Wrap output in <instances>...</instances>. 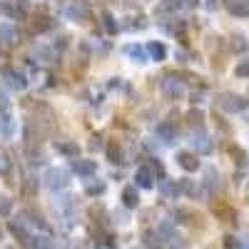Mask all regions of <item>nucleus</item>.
Segmentation results:
<instances>
[{"label":"nucleus","instance_id":"nucleus-6","mask_svg":"<svg viewBox=\"0 0 249 249\" xmlns=\"http://www.w3.org/2000/svg\"><path fill=\"white\" fill-rule=\"evenodd\" d=\"M212 210H214V214H217V217H219V219H222L227 227H232V224H234V217H237V214H234V210H232V207H227L224 202H214V207H212Z\"/></svg>","mask_w":249,"mask_h":249},{"label":"nucleus","instance_id":"nucleus-2","mask_svg":"<svg viewBox=\"0 0 249 249\" xmlns=\"http://www.w3.org/2000/svg\"><path fill=\"white\" fill-rule=\"evenodd\" d=\"M160 88H162V92L167 95L170 100H179V97H182V92H184V85H182V82H179L177 77H172V75L164 77Z\"/></svg>","mask_w":249,"mask_h":249},{"label":"nucleus","instance_id":"nucleus-33","mask_svg":"<svg viewBox=\"0 0 249 249\" xmlns=\"http://www.w3.org/2000/svg\"><path fill=\"white\" fill-rule=\"evenodd\" d=\"M0 214H3V217L10 214V199L8 197H0Z\"/></svg>","mask_w":249,"mask_h":249},{"label":"nucleus","instance_id":"nucleus-15","mask_svg":"<svg viewBox=\"0 0 249 249\" xmlns=\"http://www.w3.org/2000/svg\"><path fill=\"white\" fill-rule=\"evenodd\" d=\"M187 122H190V127H195V130H202V124H204V115H202L197 107H192L190 112H187Z\"/></svg>","mask_w":249,"mask_h":249},{"label":"nucleus","instance_id":"nucleus-32","mask_svg":"<svg viewBox=\"0 0 249 249\" xmlns=\"http://www.w3.org/2000/svg\"><path fill=\"white\" fill-rule=\"evenodd\" d=\"M90 217L95 219V222H102V217H105V210H102V207H92V210H90Z\"/></svg>","mask_w":249,"mask_h":249},{"label":"nucleus","instance_id":"nucleus-1","mask_svg":"<svg viewBox=\"0 0 249 249\" xmlns=\"http://www.w3.org/2000/svg\"><path fill=\"white\" fill-rule=\"evenodd\" d=\"M247 105H249V100L242 97V95H237V92H224V95H219V100H217V107L224 110V112H239V110H244Z\"/></svg>","mask_w":249,"mask_h":249},{"label":"nucleus","instance_id":"nucleus-5","mask_svg":"<svg viewBox=\"0 0 249 249\" xmlns=\"http://www.w3.org/2000/svg\"><path fill=\"white\" fill-rule=\"evenodd\" d=\"M177 164H179L184 172H197L199 170V160L192 152H179L177 155Z\"/></svg>","mask_w":249,"mask_h":249},{"label":"nucleus","instance_id":"nucleus-14","mask_svg":"<svg viewBox=\"0 0 249 249\" xmlns=\"http://www.w3.org/2000/svg\"><path fill=\"white\" fill-rule=\"evenodd\" d=\"M157 234H160V239L164 237V242H175V239H177V232H175V227H172L170 222H162V224L157 227Z\"/></svg>","mask_w":249,"mask_h":249},{"label":"nucleus","instance_id":"nucleus-38","mask_svg":"<svg viewBox=\"0 0 249 249\" xmlns=\"http://www.w3.org/2000/svg\"><path fill=\"white\" fill-rule=\"evenodd\" d=\"M8 249H15V247H8Z\"/></svg>","mask_w":249,"mask_h":249},{"label":"nucleus","instance_id":"nucleus-11","mask_svg":"<svg viewBox=\"0 0 249 249\" xmlns=\"http://www.w3.org/2000/svg\"><path fill=\"white\" fill-rule=\"evenodd\" d=\"M157 135H160V140H162L164 144H170V142L175 140V127H172V122H160V124H157Z\"/></svg>","mask_w":249,"mask_h":249},{"label":"nucleus","instance_id":"nucleus-30","mask_svg":"<svg viewBox=\"0 0 249 249\" xmlns=\"http://www.w3.org/2000/svg\"><path fill=\"white\" fill-rule=\"evenodd\" d=\"M0 35L5 37V43H15V33H13V28H8V25H0Z\"/></svg>","mask_w":249,"mask_h":249},{"label":"nucleus","instance_id":"nucleus-8","mask_svg":"<svg viewBox=\"0 0 249 249\" xmlns=\"http://www.w3.org/2000/svg\"><path fill=\"white\" fill-rule=\"evenodd\" d=\"M135 179H137V184L142 187V190H150V187L155 184V172L150 167H140L137 175H135Z\"/></svg>","mask_w":249,"mask_h":249},{"label":"nucleus","instance_id":"nucleus-12","mask_svg":"<svg viewBox=\"0 0 249 249\" xmlns=\"http://www.w3.org/2000/svg\"><path fill=\"white\" fill-rule=\"evenodd\" d=\"M55 150L57 152H62V155H65V157H77L80 155V147H77V144L75 142H55Z\"/></svg>","mask_w":249,"mask_h":249},{"label":"nucleus","instance_id":"nucleus-29","mask_svg":"<svg viewBox=\"0 0 249 249\" xmlns=\"http://www.w3.org/2000/svg\"><path fill=\"white\" fill-rule=\"evenodd\" d=\"M234 75H237V77H249V60H242V62H239L237 70H234Z\"/></svg>","mask_w":249,"mask_h":249},{"label":"nucleus","instance_id":"nucleus-13","mask_svg":"<svg viewBox=\"0 0 249 249\" xmlns=\"http://www.w3.org/2000/svg\"><path fill=\"white\" fill-rule=\"evenodd\" d=\"M122 202H124V207H130V210L140 204V195H137L135 187H124L122 190Z\"/></svg>","mask_w":249,"mask_h":249},{"label":"nucleus","instance_id":"nucleus-39","mask_svg":"<svg viewBox=\"0 0 249 249\" xmlns=\"http://www.w3.org/2000/svg\"><path fill=\"white\" fill-rule=\"evenodd\" d=\"M97 249H102V247H97Z\"/></svg>","mask_w":249,"mask_h":249},{"label":"nucleus","instance_id":"nucleus-23","mask_svg":"<svg viewBox=\"0 0 249 249\" xmlns=\"http://www.w3.org/2000/svg\"><path fill=\"white\" fill-rule=\"evenodd\" d=\"M70 15L77 20V18H85L88 15V3H80V0H75V5L70 8Z\"/></svg>","mask_w":249,"mask_h":249},{"label":"nucleus","instance_id":"nucleus-22","mask_svg":"<svg viewBox=\"0 0 249 249\" xmlns=\"http://www.w3.org/2000/svg\"><path fill=\"white\" fill-rule=\"evenodd\" d=\"M85 192L92 195V197L102 195V192H105V182H85Z\"/></svg>","mask_w":249,"mask_h":249},{"label":"nucleus","instance_id":"nucleus-24","mask_svg":"<svg viewBox=\"0 0 249 249\" xmlns=\"http://www.w3.org/2000/svg\"><path fill=\"white\" fill-rule=\"evenodd\" d=\"M124 53H127V55H132L137 62H144V57H147V55H144V50H142L140 45H127V48H124Z\"/></svg>","mask_w":249,"mask_h":249},{"label":"nucleus","instance_id":"nucleus-34","mask_svg":"<svg viewBox=\"0 0 249 249\" xmlns=\"http://www.w3.org/2000/svg\"><path fill=\"white\" fill-rule=\"evenodd\" d=\"M8 105H10V102H8V97H5L3 92H0V112H5V110H8Z\"/></svg>","mask_w":249,"mask_h":249},{"label":"nucleus","instance_id":"nucleus-20","mask_svg":"<svg viewBox=\"0 0 249 249\" xmlns=\"http://www.w3.org/2000/svg\"><path fill=\"white\" fill-rule=\"evenodd\" d=\"M184 8V0H160V10H167V13H175Z\"/></svg>","mask_w":249,"mask_h":249},{"label":"nucleus","instance_id":"nucleus-4","mask_svg":"<svg viewBox=\"0 0 249 249\" xmlns=\"http://www.w3.org/2000/svg\"><path fill=\"white\" fill-rule=\"evenodd\" d=\"M3 77H5V82H8L13 90H23V88L28 85L25 75H23V72H18V70H13V68H5V70H3Z\"/></svg>","mask_w":249,"mask_h":249},{"label":"nucleus","instance_id":"nucleus-27","mask_svg":"<svg viewBox=\"0 0 249 249\" xmlns=\"http://www.w3.org/2000/svg\"><path fill=\"white\" fill-rule=\"evenodd\" d=\"M0 13H3V15H8V18H15L18 15V10L8 3V0H0Z\"/></svg>","mask_w":249,"mask_h":249},{"label":"nucleus","instance_id":"nucleus-19","mask_svg":"<svg viewBox=\"0 0 249 249\" xmlns=\"http://www.w3.org/2000/svg\"><path fill=\"white\" fill-rule=\"evenodd\" d=\"M147 53H150L152 60H164V57H167V48H164L162 43H150L147 45Z\"/></svg>","mask_w":249,"mask_h":249},{"label":"nucleus","instance_id":"nucleus-28","mask_svg":"<svg viewBox=\"0 0 249 249\" xmlns=\"http://www.w3.org/2000/svg\"><path fill=\"white\" fill-rule=\"evenodd\" d=\"M232 157H234V162L239 164V167H244V164H247V152H244V150L232 147Z\"/></svg>","mask_w":249,"mask_h":249},{"label":"nucleus","instance_id":"nucleus-25","mask_svg":"<svg viewBox=\"0 0 249 249\" xmlns=\"http://www.w3.org/2000/svg\"><path fill=\"white\" fill-rule=\"evenodd\" d=\"M232 50H234V53H244V50H247L244 35H232Z\"/></svg>","mask_w":249,"mask_h":249},{"label":"nucleus","instance_id":"nucleus-17","mask_svg":"<svg viewBox=\"0 0 249 249\" xmlns=\"http://www.w3.org/2000/svg\"><path fill=\"white\" fill-rule=\"evenodd\" d=\"M53 28V20L48 18V15H37L35 20H33V30L35 33H45V30H50Z\"/></svg>","mask_w":249,"mask_h":249},{"label":"nucleus","instance_id":"nucleus-35","mask_svg":"<svg viewBox=\"0 0 249 249\" xmlns=\"http://www.w3.org/2000/svg\"><path fill=\"white\" fill-rule=\"evenodd\" d=\"M97 140H102V137H97V135H95V137H92V142H90V147H92V150H97V147H100V142H97Z\"/></svg>","mask_w":249,"mask_h":249},{"label":"nucleus","instance_id":"nucleus-10","mask_svg":"<svg viewBox=\"0 0 249 249\" xmlns=\"http://www.w3.org/2000/svg\"><path fill=\"white\" fill-rule=\"evenodd\" d=\"M192 144H195V147H197L202 155H207V152L212 150V142H210V135H207V132H195Z\"/></svg>","mask_w":249,"mask_h":249},{"label":"nucleus","instance_id":"nucleus-31","mask_svg":"<svg viewBox=\"0 0 249 249\" xmlns=\"http://www.w3.org/2000/svg\"><path fill=\"white\" fill-rule=\"evenodd\" d=\"M224 247L227 249H242V242L237 237H224Z\"/></svg>","mask_w":249,"mask_h":249},{"label":"nucleus","instance_id":"nucleus-3","mask_svg":"<svg viewBox=\"0 0 249 249\" xmlns=\"http://www.w3.org/2000/svg\"><path fill=\"white\" fill-rule=\"evenodd\" d=\"M45 184L50 190H62V187H68L70 179H68V172L65 170H48L45 175Z\"/></svg>","mask_w":249,"mask_h":249},{"label":"nucleus","instance_id":"nucleus-9","mask_svg":"<svg viewBox=\"0 0 249 249\" xmlns=\"http://www.w3.org/2000/svg\"><path fill=\"white\" fill-rule=\"evenodd\" d=\"M95 170H97V167H95L92 160H77V162H75V172H77L80 177H92Z\"/></svg>","mask_w":249,"mask_h":249},{"label":"nucleus","instance_id":"nucleus-26","mask_svg":"<svg viewBox=\"0 0 249 249\" xmlns=\"http://www.w3.org/2000/svg\"><path fill=\"white\" fill-rule=\"evenodd\" d=\"M102 23H105V30H107V33H112V35L117 33V23H115V18H112L110 13L102 15Z\"/></svg>","mask_w":249,"mask_h":249},{"label":"nucleus","instance_id":"nucleus-18","mask_svg":"<svg viewBox=\"0 0 249 249\" xmlns=\"http://www.w3.org/2000/svg\"><path fill=\"white\" fill-rule=\"evenodd\" d=\"M107 160L112 164H120L122 162V147H120V142H110L107 144Z\"/></svg>","mask_w":249,"mask_h":249},{"label":"nucleus","instance_id":"nucleus-21","mask_svg":"<svg viewBox=\"0 0 249 249\" xmlns=\"http://www.w3.org/2000/svg\"><path fill=\"white\" fill-rule=\"evenodd\" d=\"M160 190H162V195L175 197V195L179 192V187H175V182H172V179H162V182H160Z\"/></svg>","mask_w":249,"mask_h":249},{"label":"nucleus","instance_id":"nucleus-7","mask_svg":"<svg viewBox=\"0 0 249 249\" xmlns=\"http://www.w3.org/2000/svg\"><path fill=\"white\" fill-rule=\"evenodd\" d=\"M227 10L239 18H249V0H224Z\"/></svg>","mask_w":249,"mask_h":249},{"label":"nucleus","instance_id":"nucleus-16","mask_svg":"<svg viewBox=\"0 0 249 249\" xmlns=\"http://www.w3.org/2000/svg\"><path fill=\"white\" fill-rule=\"evenodd\" d=\"M13 132H15V120L10 115H3V120H0V135L13 137Z\"/></svg>","mask_w":249,"mask_h":249},{"label":"nucleus","instance_id":"nucleus-37","mask_svg":"<svg viewBox=\"0 0 249 249\" xmlns=\"http://www.w3.org/2000/svg\"><path fill=\"white\" fill-rule=\"evenodd\" d=\"M0 239H3V230H0Z\"/></svg>","mask_w":249,"mask_h":249},{"label":"nucleus","instance_id":"nucleus-36","mask_svg":"<svg viewBox=\"0 0 249 249\" xmlns=\"http://www.w3.org/2000/svg\"><path fill=\"white\" fill-rule=\"evenodd\" d=\"M207 8H210V10H214V8H217V3H214V0H207Z\"/></svg>","mask_w":249,"mask_h":249}]
</instances>
